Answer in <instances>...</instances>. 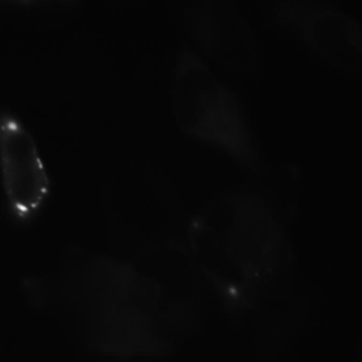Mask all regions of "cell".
Returning a JSON list of instances; mask_svg holds the SVG:
<instances>
[{"instance_id": "cell-1", "label": "cell", "mask_w": 362, "mask_h": 362, "mask_svg": "<svg viewBox=\"0 0 362 362\" xmlns=\"http://www.w3.org/2000/svg\"><path fill=\"white\" fill-rule=\"evenodd\" d=\"M0 173L12 217L21 223L41 211L52 189L37 139L20 117L0 110Z\"/></svg>"}]
</instances>
